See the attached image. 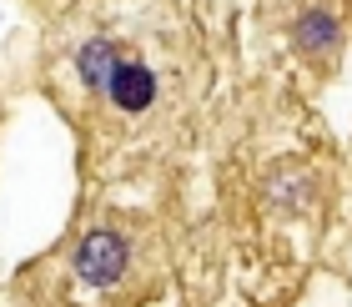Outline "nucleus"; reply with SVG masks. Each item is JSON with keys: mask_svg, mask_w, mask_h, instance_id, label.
Returning <instances> with one entry per match:
<instances>
[{"mask_svg": "<svg viewBox=\"0 0 352 307\" xmlns=\"http://www.w3.org/2000/svg\"><path fill=\"white\" fill-rule=\"evenodd\" d=\"M101 96L116 111H126V116H141V111L156 106V96H162V76H156L141 56H116V66H111V76L101 81Z\"/></svg>", "mask_w": 352, "mask_h": 307, "instance_id": "obj_1", "label": "nucleus"}, {"mask_svg": "<svg viewBox=\"0 0 352 307\" xmlns=\"http://www.w3.org/2000/svg\"><path fill=\"white\" fill-rule=\"evenodd\" d=\"M126 267H131V247H126L121 232H91L81 242V252H76V277L86 287H111L126 277Z\"/></svg>", "mask_w": 352, "mask_h": 307, "instance_id": "obj_2", "label": "nucleus"}, {"mask_svg": "<svg viewBox=\"0 0 352 307\" xmlns=\"http://www.w3.org/2000/svg\"><path fill=\"white\" fill-rule=\"evenodd\" d=\"M292 41H297V51L307 56V61H332L342 51V25H338V15L322 10V6H312V10H302L297 15V25H292Z\"/></svg>", "mask_w": 352, "mask_h": 307, "instance_id": "obj_3", "label": "nucleus"}, {"mask_svg": "<svg viewBox=\"0 0 352 307\" xmlns=\"http://www.w3.org/2000/svg\"><path fill=\"white\" fill-rule=\"evenodd\" d=\"M116 56H121V45L116 41H106V36H91L81 51H76V71H81L86 86L101 91V81L111 76V66H116Z\"/></svg>", "mask_w": 352, "mask_h": 307, "instance_id": "obj_4", "label": "nucleus"}]
</instances>
